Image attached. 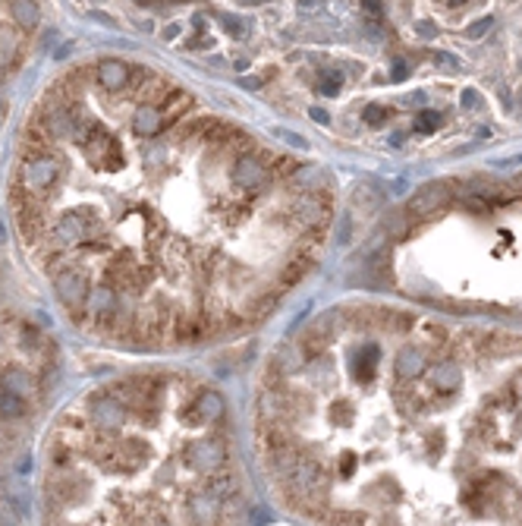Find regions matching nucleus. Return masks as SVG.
<instances>
[{"instance_id": "20", "label": "nucleus", "mask_w": 522, "mask_h": 526, "mask_svg": "<svg viewBox=\"0 0 522 526\" xmlns=\"http://www.w3.org/2000/svg\"><path fill=\"white\" fill-rule=\"evenodd\" d=\"M13 20L22 29H35L38 26V3L35 0H13Z\"/></svg>"}, {"instance_id": "10", "label": "nucleus", "mask_w": 522, "mask_h": 526, "mask_svg": "<svg viewBox=\"0 0 522 526\" xmlns=\"http://www.w3.org/2000/svg\"><path fill=\"white\" fill-rule=\"evenodd\" d=\"M98 83L104 85L107 92H119L129 83V66L119 64V60H104V64L98 66Z\"/></svg>"}, {"instance_id": "4", "label": "nucleus", "mask_w": 522, "mask_h": 526, "mask_svg": "<svg viewBox=\"0 0 522 526\" xmlns=\"http://www.w3.org/2000/svg\"><path fill=\"white\" fill-rule=\"evenodd\" d=\"M224 460H226V450L220 448L217 441H195V444H189V450H186V463L192 469H201V473L217 469Z\"/></svg>"}, {"instance_id": "27", "label": "nucleus", "mask_w": 522, "mask_h": 526, "mask_svg": "<svg viewBox=\"0 0 522 526\" xmlns=\"http://www.w3.org/2000/svg\"><path fill=\"white\" fill-rule=\"evenodd\" d=\"M340 83H343V79H340V73H324V76H321V83H318L321 95H337Z\"/></svg>"}, {"instance_id": "5", "label": "nucleus", "mask_w": 522, "mask_h": 526, "mask_svg": "<svg viewBox=\"0 0 522 526\" xmlns=\"http://www.w3.org/2000/svg\"><path fill=\"white\" fill-rule=\"evenodd\" d=\"M82 145H85V158L92 161L94 167H110V155L119 158V145L101 127H92V139L82 142Z\"/></svg>"}, {"instance_id": "3", "label": "nucleus", "mask_w": 522, "mask_h": 526, "mask_svg": "<svg viewBox=\"0 0 522 526\" xmlns=\"http://www.w3.org/2000/svg\"><path fill=\"white\" fill-rule=\"evenodd\" d=\"M337 325H340V312H324V315H321L318 322L305 331V337H302V353L318 356L321 350L327 347V341H331V334H333Z\"/></svg>"}, {"instance_id": "32", "label": "nucleus", "mask_w": 522, "mask_h": 526, "mask_svg": "<svg viewBox=\"0 0 522 526\" xmlns=\"http://www.w3.org/2000/svg\"><path fill=\"white\" fill-rule=\"evenodd\" d=\"M346 236H349V218L340 221V243H346Z\"/></svg>"}, {"instance_id": "18", "label": "nucleus", "mask_w": 522, "mask_h": 526, "mask_svg": "<svg viewBox=\"0 0 522 526\" xmlns=\"http://www.w3.org/2000/svg\"><path fill=\"white\" fill-rule=\"evenodd\" d=\"M224 397L220 394H214V391H205V394H198V400H195V413H198L201 419H220L224 416Z\"/></svg>"}, {"instance_id": "6", "label": "nucleus", "mask_w": 522, "mask_h": 526, "mask_svg": "<svg viewBox=\"0 0 522 526\" xmlns=\"http://www.w3.org/2000/svg\"><path fill=\"white\" fill-rule=\"evenodd\" d=\"M289 482H293V488L299 495H321V492H324V485H327V476H324V469H321L318 463L299 460V467L293 469Z\"/></svg>"}, {"instance_id": "19", "label": "nucleus", "mask_w": 522, "mask_h": 526, "mask_svg": "<svg viewBox=\"0 0 522 526\" xmlns=\"http://www.w3.org/2000/svg\"><path fill=\"white\" fill-rule=\"evenodd\" d=\"M113 306H117V297H113V290H107V287H101V290H94L92 297H88V312H92L94 318H110Z\"/></svg>"}, {"instance_id": "2", "label": "nucleus", "mask_w": 522, "mask_h": 526, "mask_svg": "<svg viewBox=\"0 0 522 526\" xmlns=\"http://www.w3.org/2000/svg\"><path fill=\"white\" fill-rule=\"evenodd\" d=\"M447 202H450V186H447V183H428L412 196V202H409V215H412V218H428V215H434V211L444 208Z\"/></svg>"}, {"instance_id": "35", "label": "nucleus", "mask_w": 522, "mask_h": 526, "mask_svg": "<svg viewBox=\"0 0 522 526\" xmlns=\"http://www.w3.org/2000/svg\"><path fill=\"white\" fill-rule=\"evenodd\" d=\"M365 7H368L371 13H377V10H381V3H377V0H365Z\"/></svg>"}, {"instance_id": "29", "label": "nucleus", "mask_w": 522, "mask_h": 526, "mask_svg": "<svg viewBox=\"0 0 522 526\" xmlns=\"http://www.w3.org/2000/svg\"><path fill=\"white\" fill-rule=\"evenodd\" d=\"M491 26H494V20H491V16H484V20L472 22V26L465 29V35H469V38H481V35H488V32H491Z\"/></svg>"}, {"instance_id": "24", "label": "nucleus", "mask_w": 522, "mask_h": 526, "mask_svg": "<svg viewBox=\"0 0 522 526\" xmlns=\"http://www.w3.org/2000/svg\"><path fill=\"white\" fill-rule=\"evenodd\" d=\"M186 108H189V95H186V92H180V95H173V98H170V101H167V104H164V108H161V114H164V123H173L176 117H180V114H182V111H186Z\"/></svg>"}, {"instance_id": "30", "label": "nucleus", "mask_w": 522, "mask_h": 526, "mask_svg": "<svg viewBox=\"0 0 522 526\" xmlns=\"http://www.w3.org/2000/svg\"><path fill=\"white\" fill-rule=\"evenodd\" d=\"M365 117H368V123H371V127H377V123H381L384 117H387V111H384V108H377V104H371V108L365 111Z\"/></svg>"}, {"instance_id": "14", "label": "nucleus", "mask_w": 522, "mask_h": 526, "mask_svg": "<svg viewBox=\"0 0 522 526\" xmlns=\"http://www.w3.org/2000/svg\"><path fill=\"white\" fill-rule=\"evenodd\" d=\"M459 381H463V372L456 362H440L431 369V385L437 391H453V388H459Z\"/></svg>"}, {"instance_id": "15", "label": "nucleus", "mask_w": 522, "mask_h": 526, "mask_svg": "<svg viewBox=\"0 0 522 526\" xmlns=\"http://www.w3.org/2000/svg\"><path fill=\"white\" fill-rule=\"evenodd\" d=\"M421 369H425V353L415 347H406L400 353V360H396V372H400V378H415V375H421Z\"/></svg>"}, {"instance_id": "16", "label": "nucleus", "mask_w": 522, "mask_h": 526, "mask_svg": "<svg viewBox=\"0 0 522 526\" xmlns=\"http://www.w3.org/2000/svg\"><path fill=\"white\" fill-rule=\"evenodd\" d=\"M57 240H60L63 246H75V243H82V240H85V224H82L75 215L63 218V221L57 224Z\"/></svg>"}, {"instance_id": "22", "label": "nucleus", "mask_w": 522, "mask_h": 526, "mask_svg": "<svg viewBox=\"0 0 522 526\" xmlns=\"http://www.w3.org/2000/svg\"><path fill=\"white\" fill-rule=\"evenodd\" d=\"M375 362H377V347H365L362 350V356H358V362H356V375L362 381H371V375H375Z\"/></svg>"}, {"instance_id": "7", "label": "nucleus", "mask_w": 522, "mask_h": 526, "mask_svg": "<svg viewBox=\"0 0 522 526\" xmlns=\"http://www.w3.org/2000/svg\"><path fill=\"white\" fill-rule=\"evenodd\" d=\"M264 177H268V167L261 164L258 155H242V158L236 161V171H233V183H236V186H242V190H255V186H261Z\"/></svg>"}, {"instance_id": "11", "label": "nucleus", "mask_w": 522, "mask_h": 526, "mask_svg": "<svg viewBox=\"0 0 522 526\" xmlns=\"http://www.w3.org/2000/svg\"><path fill=\"white\" fill-rule=\"evenodd\" d=\"M132 127H136L138 136H154V133H161V127H164L161 108H154V104H142V108L136 111V120H132Z\"/></svg>"}, {"instance_id": "12", "label": "nucleus", "mask_w": 522, "mask_h": 526, "mask_svg": "<svg viewBox=\"0 0 522 526\" xmlns=\"http://www.w3.org/2000/svg\"><path fill=\"white\" fill-rule=\"evenodd\" d=\"M299 460H302V454L293 448V444H277V448H270V467L277 469V473H287V476H293V469L299 467Z\"/></svg>"}, {"instance_id": "36", "label": "nucleus", "mask_w": 522, "mask_h": 526, "mask_svg": "<svg viewBox=\"0 0 522 526\" xmlns=\"http://www.w3.org/2000/svg\"><path fill=\"white\" fill-rule=\"evenodd\" d=\"M509 190H516V192H519V196H522V177H519V180H516V183H513V186H509Z\"/></svg>"}, {"instance_id": "23", "label": "nucleus", "mask_w": 522, "mask_h": 526, "mask_svg": "<svg viewBox=\"0 0 522 526\" xmlns=\"http://www.w3.org/2000/svg\"><path fill=\"white\" fill-rule=\"evenodd\" d=\"M384 230H387L393 240H403L409 230V218L403 215V211H387V218H384Z\"/></svg>"}, {"instance_id": "1", "label": "nucleus", "mask_w": 522, "mask_h": 526, "mask_svg": "<svg viewBox=\"0 0 522 526\" xmlns=\"http://www.w3.org/2000/svg\"><path fill=\"white\" fill-rule=\"evenodd\" d=\"M57 173H60V164H57L50 155H41L38 152L35 158H29L22 164V173H19V180H22V190L31 192V196H38V192H44L48 186H54Z\"/></svg>"}, {"instance_id": "13", "label": "nucleus", "mask_w": 522, "mask_h": 526, "mask_svg": "<svg viewBox=\"0 0 522 526\" xmlns=\"http://www.w3.org/2000/svg\"><path fill=\"white\" fill-rule=\"evenodd\" d=\"M41 127L48 129V136L50 139H66V136H73L75 133V127H73V117L66 114V111H50L48 117H41Z\"/></svg>"}, {"instance_id": "21", "label": "nucleus", "mask_w": 522, "mask_h": 526, "mask_svg": "<svg viewBox=\"0 0 522 526\" xmlns=\"http://www.w3.org/2000/svg\"><path fill=\"white\" fill-rule=\"evenodd\" d=\"M25 413V404H22V397L19 394H13V391H0V416L3 419H10V416H22Z\"/></svg>"}, {"instance_id": "28", "label": "nucleus", "mask_w": 522, "mask_h": 526, "mask_svg": "<svg viewBox=\"0 0 522 526\" xmlns=\"http://www.w3.org/2000/svg\"><path fill=\"white\" fill-rule=\"evenodd\" d=\"M211 492L217 495V498H226V495H233V476H230V473L217 476V479L211 482Z\"/></svg>"}, {"instance_id": "25", "label": "nucleus", "mask_w": 522, "mask_h": 526, "mask_svg": "<svg viewBox=\"0 0 522 526\" xmlns=\"http://www.w3.org/2000/svg\"><path fill=\"white\" fill-rule=\"evenodd\" d=\"M352 202H356V205H365V208H375V205L381 202V196H377L371 186H358L356 196H352Z\"/></svg>"}, {"instance_id": "17", "label": "nucleus", "mask_w": 522, "mask_h": 526, "mask_svg": "<svg viewBox=\"0 0 522 526\" xmlns=\"http://www.w3.org/2000/svg\"><path fill=\"white\" fill-rule=\"evenodd\" d=\"M3 388L13 394H19V397H25V394H31V388H35V378H31L25 369H6L3 372Z\"/></svg>"}, {"instance_id": "33", "label": "nucleus", "mask_w": 522, "mask_h": 526, "mask_svg": "<svg viewBox=\"0 0 522 526\" xmlns=\"http://www.w3.org/2000/svg\"><path fill=\"white\" fill-rule=\"evenodd\" d=\"M393 79H406V64L396 60V70H393Z\"/></svg>"}, {"instance_id": "37", "label": "nucleus", "mask_w": 522, "mask_h": 526, "mask_svg": "<svg viewBox=\"0 0 522 526\" xmlns=\"http://www.w3.org/2000/svg\"><path fill=\"white\" fill-rule=\"evenodd\" d=\"M0 79H3V66H0Z\"/></svg>"}, {"instance_id": "26", "label": "nucleus", "mask_w": 522, "mask_h": 526, "mask_svg": "<svg viewBox=\"0 0 522 526\" xmlns=\"http://www.w3.org/2000/svg\"><path fill=\"white\" fill-rule=\"evenodd\" d=\"M437 127H440V114H434V111H425V114H419V120H415L419 133H434Z\"/></svg>"}, {"instance_id": "34", "label": "nucleus", "mask_w": 522, "mask_h": 526, "mask_svg": "<svg viewBox=\"0 0 522 526\" xmlns=\"http://www.w3.org/2000/svg\"><path fill=\"white\" fill-rule=\"evenodd\" d=\"M463 104H469V108H475V104H478V98L472 95V92H465V95H463Z\"/></svg>"}, {"instance_id": "8", "label": "nucleus", "mask_w": 522, "mask_h": 526, "mask_svg": "<svg viewBox=\"0 0 522 526\" xmlns=\"http://www.w3.org/2000/svg\"><path fill=\"white\" fill-rule=\"evenodd\" d=\"M54 287H57V293L63 297V303H69V306L82 303V299H85V293H88L85 274L73 271V268H66V271L57 274V278H54Z\"/></svg>"}, {"instance_id": "31", "label": "nucleus", "mask_w": 522, "mask_h": 526, "mask_svg": "<svg viewBox=\"0 0 522 526\" xmlns=\"http://www.w3.org/2000/svg\"><path fill=\"white\" fill-rule=\"evenodd\" d=\"M296 164L293 161H277V177H283V173H293Z\"/></svg>"}, {"instance_id": "9", "label": "nucleus", "mask_w": 522, "mask_h": 526, "mask_svg": "<svg viewBox=\"0 0 522 526\" xmlns=\"http://www.w3.org/2000/svg\"><path fill=\"white\" fill-rule=\"evenodd\" d=\"M92 419L98 429H117V425L123 422V406L113 397H98L92 404Z\"/></svg>"}]
</instances>
